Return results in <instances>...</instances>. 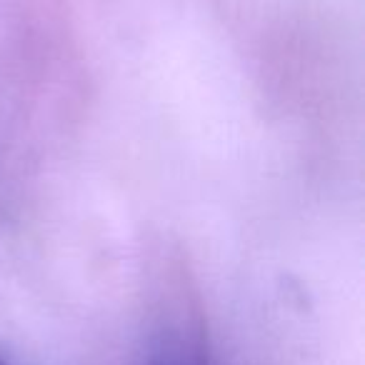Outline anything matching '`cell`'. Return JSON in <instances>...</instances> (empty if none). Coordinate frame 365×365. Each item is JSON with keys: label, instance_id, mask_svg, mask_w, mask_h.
Instances as JSON below:
<instances>
[{"label": "cell", "instance_id": "obj_1", "mask_svg": "<svg viewBox=\"0 0 365 365\" xmlns=\"http://www.w3.org/2000/svg\"><path fill=\"white\" fill-rule=\"evenodd\" d=\"M153 365H208V360L188 340H175V343L163 345V350L155 355Z\"/></svg>", "mask_w": 365, "mask_h": 365}, {"label": "cell", "instance_id": "obj_2", "mask_svg": "<svg viewBox=\"0 0 365 365\" xmlns=\"http://www.w3.org/2000/svg\"><path fill=\"white\" fill-rule=\"evenodd\" d=\"M0 365H3V360H0Z\"/></svg>", "mask_w": 365, "mask_h": 365}]
</instances>
